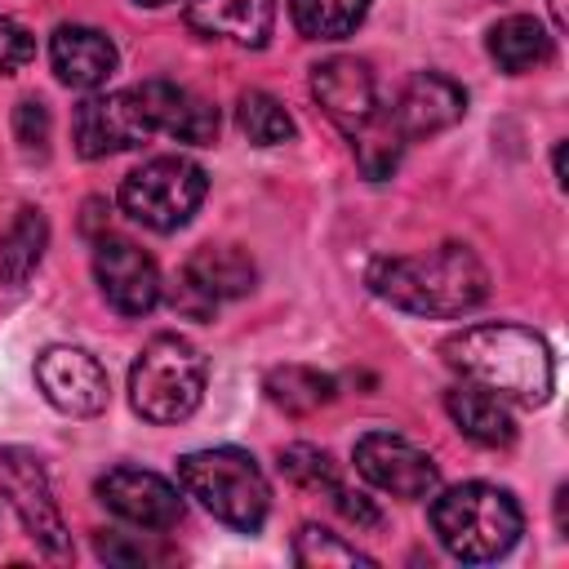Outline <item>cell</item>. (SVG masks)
Wrapping results in <instances>:
<instances>
[{
	"mask_svg": "<svg viewBox=\"0 0 569 569\" xmlns=\"http://www.w3.org/2000/svg\"><path fill=\"white\" fill-rule=\"evenodd\" d=\"M445 360L449 369H458L467 382L516 400V405H547L551 382H556V365H551V347L542 342V333L525 329V325H467L462 333L445 338Z\"/></svg>",
	"mask_w": 569,
	"mask_h": 569,
	"instance_id": "6da1fadb",
	"label": "cell"
},
{
	"mask_svg": "<svg viewBox=\"0 0 569 569\" xmlns=\"http://www.w3.org/2000/svg\"><path fill=\"white\" fill-rule=\"evenodd\" d=\"M365 280L382 302L413 316H462L489 298V271L467 244L378 258Z\"/></svg>",
	"mask_w": 569,
	"mask_h": 569,
	"instance_id": "7a4b0ae2",
	"label": "cell"
},
{
	"mask_svg": "<svg viewBox=\"0 0 569 569\" xmlns=\"http://www.w3.org/2000/svg\"><path fill=\"white\" fill-rule=\"evenodd\" d=\"M431 529L449 556H458L467 565H485V560H498L516 547L525 516L507 489L485 485V480H467V485L445 489L431 502Z\"/></svg>",
	"mask_w": 569,
	"mask_h": 569,
	"instance_id": "3957f363",
	"label": "cell"
},
{
	"mask_svg": "<svg viewBox=\"0 0 569 569\" xmlns=\"http://www.w3.org/2000/svg\"><path fill=\"white\" fill-rule=\"evenodd\" d=\"M178 480L182 489L204 507L213 511L222 525L240 529V533H253L262 529L267 511H271V489H267V476L262 467L253 462V453L244 449H196V453H182L178 458Z\"/></svg>",
	"mask_w": 569,
	"mask_h": 569,
	"instance_id": "277c9868",
	"label": "cell"
},
{
	"mask_svg": "<svg viewBox=\"0 0 569 569\" xmlns=\"http://www.w3.org/2000/svg\"><path fill=\"white\" fill-rule=\"evenodd\" d=\"M204 396V356L178 333H156L129 369V400L147 422H182Z\"/></svg>",
	"mask_w": 569,
	"mask_h": 569,
	"instance_id": "5b68a950",
	"label": "cell"
},
{
	"mask_svg": "<svg viewBox=\"0 0 569 569\" xmlns=\"http://www.w3.org/2000/svg\"><path fill=\"white\" fill-rule=\"evenodd\" d=\"M209 191V178L196 160L187 156H156L147 164H138L124 182H120V209L151 227V231H178L191 222V213L200 209Z\"/></svg>",
	"mask_w": 569,
	"mask_h": 569,
	"instance_id": "8992f818",
	"label": "cell"
},
{
	"mask_svg": "<svg viewBox=\"0 0 569 569\" xmlns=\"http://www.w3.org/2000/svg\"><path fill=\"white\" fill-rule=\"evenodd\" d=\"M76 151L84 160H102L116 151H129L138 142H147L156 133L151 107L142 84L133 89H116V93H93L76 107Z\"/></svg>",
	"mask_w": 569,
	"mask_h": 569,
	"instance_id": "52a82bcc",
	"label": "cell"
},
{
	"mask_svg": "<svg viewBox=\"0 0 569 569\" xmlns=\"http://www.w3.org/2000/svg\"><path fill=\"white\" fill-rule=\"evenodd\" d=\"M0 489H4L9 507L18 511V520H22V529L31 533L36 547H44L49 556H67L71 551V538H67L62 511H58V502L49 493L44 467L27 449H0Z\"/></svg>",
	"mask_w": 569,
	"mask_h": 569,
	"instance_id": "ba28073f",
	"label": "cell"
},
{
	"mask_svg": "<svg viewBox=\"0 0 569 569\" xmlns=\"http://www.w3.org/2000/svg\"><path fill=\"white\" fill-rule=\"evenodd\" d=\"M93 276L102 298L120 316H147L160 302V267L147 249L124 236H102L93 249Z\"/></svg>",
	"mask_w": 569,
	"mask_h": 569,
	"instance_id": "9c48e42d",
	"label": "cell"
},
{
	"mask_svg": "<svg viewBox=\"0 0 569 569\" xmlns=\"http://www.w3.org/2000/svg\"><path fill=\"white\" fill-rule=\"evenodd\" d=\"M36 382L44 400L71 418H93L107 409V369L84 347H44L36 356Z\"/></svg>",
	"mask_w": 569,
	"mask_h": 569,
	"instance_id": "30bf717a",
	"label": "cell"
},
{
	"mask_svg": "<svg viewBox=\"0 0 569 569\" xmlns=\"http://www.w3.org/2000/svg\"><path fill=\"white\" fill-rule=\"evenodd\" d=\"M356 471L396 498H427L440 485L436 462L396 431H365L356 440Z\"/></svg>",
	"mask_w": 569,
	"mask_h": 569,
	"instance_id": "8fae6325",
	"label": "cell"
},
{
	"mask_svg": "<svg viewBox=\"0 0 569 569\" xmlns=\"http://www.w3.org/2000/svg\"><path fill=\"white\" fill-rule=\"evenodd\" d=\"M98 498L107 511H116L120 520H129L138 529H173L182 520L178 489L156 471L111 467L107 476H98Z\"/></svg>",
	"mask_w": 569,
	"mask_h": 569,
	"instance_id": "7c38bea8",
	"label": "cell"
},
{
	"mask_svg": "<svg viewBox=\"0 0 569 569\" xmlns=\"http://www.w3.org/2000/svg\"><path fill=\"white\" fill-rule=\"evenodd\" d=\"M462 111H467V89L458 80H449L440 71H418L405 80L391 120L409 142V138H431V133L458 124Z\"/></svg>",
	"mask_w": 569,
	"mask_h": 569,
	"instance_id": "4fadbf2b",
	"label": "cell"
},
{
	"mask_svg": "<svg viewBox=\"0 0 569 569\" xmlns=\"http://www.w3.org/2000/svg\"><path fill=\"white\" fill-rule=\"evenodd\" d=\"M311 93L325 107V116L351 133L360 129L373 111H378V89H373V71L360 58H329L311 71Z\"/></svg>",
	"mask_w": 569,
	"mask_h": 569,
	"instance_id": "5bb4252c",
	"label": "cell"
},
{
	"mask_svg": "<svg viewBox=\"0 0 569 569\" xmlns=\"http://www.w3.org/2000/svg\"><path fill=\"white\" fill-rule=\"evenodd\" d=\"M49 62L58 71L62 84L71 89H98L111 80L116 71V44L98 31V27H80V22H62L49 40Z\"/></svg>",
	"mask_w": 569,
	"mask_h": 569,
	"instance_id": "9a60e30c",
	"label": "cell"
},
{
	"mask_svg": "<svg viewBox=\"0 0 569 569\" xmlns=\"http://www.w3.org/2000/svg\"><path fill=\"white\" fill-rule=\"evenodd\" d=\"M187 27L200 36L236 40L244 49H262L276 27V0H191Z\"/></svg>",
	"mask_w": 569,
	"mask_h": 569,
	"instance_id": "2e32d148",
	"label": "cell"
},
{
	"mask_svg": "<svg viewBox=\"0 0 569 569\" xmlns=\"http://www.w3.org/2000/svg\"><path fill=\"white\" fill-rule=\"evenodd\" d=\"M142 93H147L156 133H169V138L196 142V147H204V142L218 138V111L204 98H196L191 89L169 84V80H147Z\"/></svg>",
	"mask_w": 569,
	"mask_h": 569,
	"instance_id": "e0dca14e",
	"label": "cell"
},
{
	"mask_svg": "<svg viewBox=\"0 0 569 569\" xmlns=\"http://www.w3.org/2000/svg\"><path fill=\"white\" fill-rule=\"evenodd\" d=\"M182 280H187L196 293H204L209 302H222V298L249 293L253 280H258V267H253V258H249L244 249H236V244H200V249L187 258Z\"/></svg>",
	"mask_w": 569,
	"mask_h": 569,
	"instance_id": "ac0fdd59",
	"label": "cell"
},
{
	"mask_svg": "<svg viewBox=\"0 0 569 569\" xmlns=\"http://www.w3.org/2000/svg\"><path fill=\"white\" fill-rule=\"evenodd\" d=\"M445 409H449L453 427L467 440L485 445V449H507L516 440V422L507 413V400L493 396V391H485V387H476V382L445 391Z\"/></svg>",
	"mask_w": 569,
	"mask_h": 569,
	"instance_id": "d6986e66",
	"label": "cell"
},
{
	"mask_svg": "<svg viewBox=\"0 0 569 569\" xmlns=\"http://www.w3.org/2000/svg\"><path fill=\"white\" fill-rule=\"evenodd\" d=\"M489 53H493V62H498L502 71L520 76V71H533V67H542V62L551 58V36H547V27H542L538 18L511 13V18L493 22V31H489Z\"/></svg>",
	"mask_w": 569,
	"mask_h": 569,
	"instance_id": "ffe728a7",
	"label": "cell"
},
{
	"mask_svg": "<svg viewBox=\"0 0 569 569\" xmlns=\"http://www.w3.org/2000/svg\"><path fill=\"white\" fill-rule=\"evenodd\" d=\"M333 391H338V382L329 378V373H320V369H311V365H276L271 373H267V396H271V405H280L284 413H316L320 405H329L333 400Z\"/></svg>",
	"mask_w": 569,
	"mask_h": 569,
	"instance_id": "44dd1931",
	"label": "cell"
},
{
	"mask_svg": "<svg viewBox=\"0 0 569 569\" xmlns=\"http://www.w3.org/2000/svg\"><path fill=\"white\" fill-rule=\"evenodd\" d=\"M351 147H356V160L365 169V178L382 182L391 178V169L400 164V151H405V133L396 129L391 111H373L360 129H351Z\"/></svg>",
	"mask_w": 569,
	"mask_h": 569,
	"instance_id": "7402d4cb",
	"label": "cell"
},
{
	"mask_svg": "<svg viewBox=\"0 0 569 569\" xmlns=\"http://www.w3.org/2000/svg\"><path fill=\"white\" fill-rule=\"evenodd\" d=\"M44 240H49L44 213H40V209H18L13 227H9L4 240H0V276H4L9 284H22V280L36 271V262H40V253H44Z\"/></svg>",
	"mask_w": 569,
	"mask_h": 569,
	"instance_id": "603a6c76",
	"label": "cell"
},
{
	"mask_svg": "<svg viewBox=\"0 0 569 569\" xmlns=\"http://www.w3.org/2000/svg\"><path fill=\"white\" fill-rule=\"evenodd\" d=\"M289 9L307 40H342L365 22L369 0H289Z\"/></svg>",
	"mask_w": 569,
	"mask_h": 569,
	"instance_id": "cb8c5ba5",
	"label": "cell"
},
{
	"mask_svg": "<svg viewBox=\"0 0 569 569\" xmlns=\"http://www.w3.org/2000/svg\"><path fill=\"white\" fill-rule=\"evenodd\" d=\"M236 124H240V133H244L253 147H280V142L293 138L289 111H284L271 93H262V89L240 93V102H236Z\"/></svg>",
	"mask_w": 569,
	"mask_h": 569,
	"instance_id": "d4e9b609",
	"label": "cell"
},
{
	"mask_svg": "<svg viewBox=\"0 0 569 569\" xmlns=\"http://www.w3.org/2000/svg\"><path fill=\"white\" fill-rule=\"evenodd\" d=\"M293 560L307 569H325V565H373V556H365L360 547L342 542L338 533L320 529V525H302L293 533Z\"/></svg>",
	"mask_w": 569,
	"mask_h": 569,
	"instance_id": "484cf974",
	"label": "cell"
},
{
	"mask_svg": "<svg viewBox=\"0 0 569 569\" xmlns=\"http://www.w3.org/2000/svg\"><path fill=\"white\" fill-rule=\"evenodd\" d=\"M280 476L284 480H293L298 489H333V485H342L338 480V467H333V458L325 453V449H316V445H289V449H280Z\"/></svg>",
	"mask_w": 569,
	"mask_h": 569,
	"instance_id": "4316f807",
	"label": "cell"
},
{
	"mask_svg": "<svg viewBox=\"0 0 569 569\" xmlns=\"http://www.w3.org/2000/svg\"><path fill=\"white\" fill-rule=\"evenodd\" d=\"M13 138H18V147L27 156H44V147H49V107L36 102V98L18 102V111H13Z\"/></svg>",
	"mask_w": 569,
	"mask_h": 569,
	"instance_id": "83f0119b",
	"label": "cell"
},
{
	"mask_svg": "<svg viewBox=\"0 0 569 569\" xmlns=\"http://www.w3.org/2000/svg\"><path fill=\"white\" fill-rule=\"evenodd\" d=\"M31 58H36V40L27 36V27H18L13 18L0 13V76L27 67Z\"/></svg>",
	"mask_w": 569,
	"mask_h": 569,
	"instance_id": "f1b7e54d",
	"label": "cell"
},
{
	"mask_svg": "<svg viewBox=\"0 0 569 569\" xmlns=\"http://www.w3.org/2000/svg\"><path fill=\"white\" fill-rule=\"evenodd\" d=\"M329 498H333V507H338L356 529H378V525H382V511L373 507V498H369V493L347 489V485H333V489H329Z\"/></svg>",
	"mask_w": 569,
	"mask_h": 569,
	"instance_id": "f546056e",
	"label": "cell"
},
{
	"mask_svg": "<svg viewBox=\"0 0 569 569\" xmlns=\"http://www.w3.org/2000/svg\"><path fill=\"white\" fill-rule=\"evenodd\" d=\"M551 4V18H556V27H565L569 22V13H565V0H547Z\"/></svg>",
	"mask_w": 569,
	"mask_h": 569,
	"instance_id": "4dcf8cb0",
	"label": "cell"
},
{
	"mask_svg": "<svg viewBox=\"0 0 569 569\" xmlns=\"http://www.w3.org/2000/svg\"><path fill=\"white\" fill-rule=\"evenodd\" d=\"M138 4H147V9H156V4H169V0H138Z\"/></svg>",
	"mask_w": 569,
	"mask_h": 569,
	"instance_id": "1f68e13d",
	"label": "cell"
}]
</instances>
